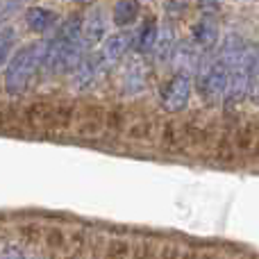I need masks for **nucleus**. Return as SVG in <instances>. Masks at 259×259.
Returning <instances> with one entry per match:
<instances>
[{"label": "nucleus", "mask_w": 259, "mask_h": 259, "mask_svg": "<svg viewBox=\"0 0 259 259\" xmlns=\"http://www.w3.org/2000/svg\"><path fill=\"white\" fill-rule=\"evenodd\" d=\"M139 14V3L137 0H118L116 5H114V23H116L118 27L123 25H130V23L137 18Z\"/></svg>", "instance_id": "obj_11"}, {"label": "nucleus", "mask_w": 259, "mask_h": 259, "mask_svg": "<svg viewBox=\"0 0 259 259\" xmlns=\"http://www.w3.org/2000/svg\"><path fill=\"white\" fill-rule=\"evenodd\" d=\"M196 59H198V55L193 53L189 46H182V48L175 50V62H178L180 68H193Z\"/></svg>", "instance_id": "obj_14"}, {"label": "nucleus", "mask_w": 259, "mask_h": 259, "mask_svg": "<svg viewBox=\"0 0 259 259\" xmlns=\"http://www.w3.org/2000/svg\"><path fill=\"white\" fill-rule=\"evenodd\" d=\"M157 34H159V27H157V23L152 21V18H148V21L143 23L141 27H139L137 36H134V48H137L139 53H152V48H155V41H157Z\"/></svg>", "instance_id": "obj_10"}, {"label": "nucleus", "mask_w": 259, "mask_h": 259, "mask_svg": "<svg viewBox=\"0 0 259 259\" xmlns=\"http://www.w3.org/2000/svg\"><path fill=\"white\" fill-rule=\"evenodd\" d=\"M187 0H166V12L175 14V16H182L184 9H187Z\"/></svg>", "instance_id": "obj_15"}, {"label": "nucleus", "mask_w": 259, "mask_h": 259, "mask_svg": "<svg viewBox=\"0 0 259 259\" xmlns=\"http://www.w3.org/2000/svg\"><path fill=\"white\" fill-rule=\"evenodd\" d=\"M191 98V77L189 73H178L168 80V84L164 87V94H161V103L168 112H180L189 105Z\"/></svg>", "instance_id": "obj_3"}, {"label": "nucleus", "mask_w": 259, "mask_h": 259, "mask_svg": "<svg viewBox=\"0 0 259 259\" xmlns=\"http://www.w3.org/2000/svg\"><path fill=\"white\" fill-rule=\"evenodd\" d=\"M12 44H14V27L3 25L0 27V66H3L5 59H7L9 50H12Z\"/></svg>", "instance_id": "obj_13"}, {"label": "nucleus", "mask_w": 259, "mask_h": 259, "mask_svg": "<svg viewBox=\"0 0 259 259\" xmlns=\"http://www.w3.org/2000/svg\"><path fill=\"white\" fill-rule=\"evenodd\" d=\"M41 64H44V41L18 50L12 57V62H9L7 73H5V89H7V94L12 96L23 94L30 87L36 71L41 68Z\"/></svg>", "instance_id": "obj_1"}, {"label": "nucleus", "mask_w": 259, "mask_h": 259, "mask_svg": "<svg viewBox=\"0 0 259 259\" xmlns=\"http://www.w3.org/2000/svg\"><path fill=\"white\" fill-rule=\"evenodd\" d=\"M130 36L127 34H112V36H107L105 39V44H103V48L98 50L100 53V57H103V64H105V68H112L114 64H118L123 59V55L127 53V48H130Z\"/></svg>", "instance_id": "obj_6"}, {"label": "nucleus", "mask_w": 259, "mask_h": 259, "mask_svg": "<svg viewBox=\"0 0 259 259\" xmlns=\"http://www.w3.org/2000/svg\"><path fill=\"white\" fill-rule=\"evenodd\" d=\"M107 71L103 64V57H100V53H87L84 57L80 59V64H77L75 68H73V75H75V84L80 87V89H87V87H91L96 80H98L103 73Z\"/></svg>", "instance_id": "obj_5"}, {"label": "nucleus", "mask_w": 259, "mask_h": 259, "mask_svg": "<svg viewBox=\"0 0 259 259\" xmlns=\"http://www.w3.org/2000/svg\"><path fill=\"white\" fill-rule=\"evenodd\" d=\"M25 21H27V27H30L32 32L44 34V32H50L55 25H57V14H55L53 9H46V7H32L30 12H27Z\"/></svg>", "instance_id": "obj_8"}, {"label": "nucleus", "mask_w": 259, "mask_h": 259, "mask_svg": "<svg viewBox=\"0 0 259 259\" xmlns=\"http://www.w3.org/2000/svg\"><path fill=\"white\" fill-rule=\"evenodd\" d=\"M105 34H107V14L103 9L89 12L82 21V44H84V48L94 50L103 41Z\"/></svg>", "instance_id": "obj_4"}, {"label": "nucleus", "mask_w": 259, "mask_h": 259, "mask_svg": "<svg viewBox=\"0 0 259 259\" xmlns=\"http://www.w3.org/2000/svg\"><path fill=\"white\" fill-rule=\"evenodd\" d=\"M228 59L216 53L211 59H202L198 66V91L205 100H219L225 96L228 89Z\"/></svg>", "instance_id": "obj_2"}, {"label": "nucleus", "mask_w": 259, "mask_h": 259, "mask_svg": "<svg viewBox=\"0 0 259 259\" xmlns=\"http://www.w3.org/2000/svg\"><path fill=\"white\" fill-rule=\"evenodd\" d=\"M191 36L198 46L211 48V46L219 41V25H216V21H211V18H202V21H198L196 25H193Z\"/></svg>", "instance_id": "obj_9"}, {"label": "nucleus", "mask_w": 259, "mask_h": 259, "mask_svg": "<svg viewBox=\"0 0 259 259\" xmlns=\"http://www.w3.org/2000/svg\"><path fill=\"white\" fill-rule=\"evenodd\" d=\"M146 73H143V66L141 64H132V66L127 68V75H125V89L127 94H139V91L143 89V84H146Z\"/></svg>", "instance_id": "obj_12"}, {"label": "nucleus", "mask_w": 259, "mask_h": 259, "mask_svg": "<svg viewBox=\"0 0 259 259\" xmlns=\"http://www.w3.org/2000/svg\"><path fill=\"white\" fill-rule=\"evenodd\" d=\"M175 48H178L175 30H173L170 23H164V25L159 27V34H157V41H155L152 53H155V57L159 59V62H166V59H170L175 55Z\"/></svg>", "instance_id": "obj_7"}]
</instances>
